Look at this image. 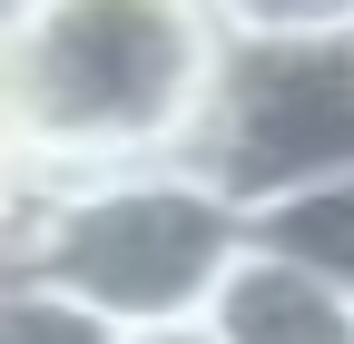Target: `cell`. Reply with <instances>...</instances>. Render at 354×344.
Wrapping results in <instances>:
<instances>
[{
    "mask_svg": "<svg viewBox=\"0 0 354 344\" xmlns=\"http://www.w3.org/2000/svg\"><path fill=\"white\" fill-rule=\"evenodd\" d=\"M246 246H266V256H286V266L354 295V178H315V187H286V197L246 207Z\"/></svg>",
    "mask_w": 354,
    "mask_h": 344,
    "instance_id": "obj_5",
    "label": "cell"
},
{
    "mask_svg": "<svg viewBox=\"0 0 354 344\" xmlns=\"http://www.w3.org/2000/svg\"><path fill=\"white\" fill-rule=\"evenodd\" d=\"M216 59V0H0V118L50 178L187 157Z\"/></svg>",
    "mask_w": 354,
    "mask_h": 344,
    "instance_id": "obj_1",
    "label": "cell"
},
{
    "mask_svg": "<svg viewBox=\"0 0 354 344\" xmlns=\"http://www.w3.org/2000/svg\"><path fill=\"white\" fill-rule=\"evenodd\" d=\"M207 325L227 344H354V295L286 266V256H266V246H246L236 276L216 285Z\"/></svg>",
    "mask_w": 354,
    "mask_h": 344,
    "instance_id": "obj_4",
    "label": "cell"
},
{
    "mask_svg": "<svg viewBox=\"0 0 354 344\" xmlns=\"http://www.w3.org/2000/svg\"><path fill=\"white\" fill-rule=\"evenodd\" d=\"M39 197H50V167H39V148L0 118V266L20 256V227L39 217Z\"/></svg>",
    "mask_w": 354,
    "mask_h": 344,
    "instance_id": "obj_7",
    "label": "cell"
},
{
    "mask_svg": "<svg viewBox=\"0 0 354 344\" xmlns=\"http://www.w3.org/2000/svg\"><path fill=\"white\" fill-rule=\"evenodd\" d=\"M0 344H118V325L88 315L79 295H59V285L0 266Z\"/></svg>",
    "mask_w": 354,
    "mask_h": 344,
    "instance_id": "obj_6",
    "label": "cell"
},
{
    "mask_svg": "<svg viewBox=\"0 0 354 344\" xmlns=\"http://www.w3.org/2000/svg\"><path fill=\"white\" fill-rule=\"evenodd\" d=\"M118 344H227V334H216L207 315H177V325H128Z\"/></svg>",
    "mask_w": 354,
    "mask_h": 344,
    "instance_id": "obj_8",
    "label": "cell"
},
{
    "mask_svg": "<svg viewBox=\"0 0 354 344\" xmlns=\"http://www.w3.org/2000/svg\"><path fill=\"white\" fill-rule=\"evenodd\" d=\"M236 207L354 178V30L325 39H227L187 148Z\"/></svg>",
    "mask_w": 354,
    "mask_h": 344,
    "instance_id": "obj_3",
    "label": "cell"
},
{
    "mask_svg": "<svg viewBox=\"0 0 354 344\" xmlns=\"http://www.w3.org/2000/svg\"><path fill=\"white\" fill-rule=\"evenodd\" d=\"M236 256H246V207L197 157H138V167L50 178L10 266L79 295L88 315L128 334V325L207 315L216 285L236 276Z\"/></svg>",
    "mask_w": 354,
    "mask_h": 344,
    "instance_id": "obj_2",
    "label": "cell"
}]
</instances>
